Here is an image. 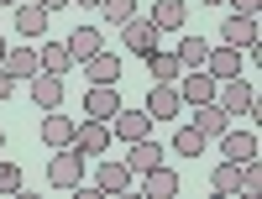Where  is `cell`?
<instances>
[{
    "label": "cell",
    "instance_id": "cell-1",
    "mask_svg": "<svg viewBox=\"0 0 262 199\" xmlns=\"http://www.w3.org/2000/svg\"><path fill=\"white\" fill-rule=\"evenodd\" d=\"M48 184L53 189H79L84 184V152L69 142V147H53V158H48Z\"/></svg>",
    "mask_w": 262,
    "mask_h": 199
},
{
    "label": "cell",
    "instance_id": "cell-2",
    "mask_svg": "<svg viewBox=\"0 0 262 199\" xmlns=\"http://www.w3.org/2000/svg\"><path fill=\"white\" fill-rule=\"evenodd\" d=\"M173 84H179V100H184V110H189V105L215 100V84H221V79H215V74H205V69H184Z\"/></svg>",
    "mask_w": 262,
    "mask_h": 199
},
{
    "label": "cell",
    "instance_id": "cell-3",
    "mask_svg": "<svg viewBox=\"0 0 262 199\" xmlns=\"http://www.w3.org/2000/svg\"><path fill=\"white\" fill-rule=\"evenodd\" d=\"M116 32H121V48L126 53H152V48H158V27H152V16H126Z\"/></svg>",
    "mask_w": 262,
    "mask_h": 199
},
{
    "label": "cell",
    "instance_id": "cell-4",
    "mask_svg": "<svg viewBox=\"0 0 262 199\" xmlns=\"http://www.w3.org/2000/svg\"><path fill=\"white\" fill-rule=\"evenodd\" d=\"M74 147L84 152V158H105V152H111V121H79L74 126Z\"/></svg>",
    "mask_w": 262,
    "mask_h": 199
},
{
    "label": "cell",
    "instance_id": "cell-5",
    "mask_svg": "<svg viewBox=\"0 0 262 199\" xmlns=\"http://www.w3.org/2000/svg\"><path fill=\"white\" fill-rule=\"evenodd\" d=\"M147 116L152 121H173V116H184V100H179V84H158L152 79V90H147Z\"/></svg>",
    "mask_w": 262,
    "mask_h": 199
},
{
    "label": "cell",
    "instance_id": "cell-6",
    "mask_svg": "<svg viewBox=\"0 0 262 199\" xmlns=\"http://www.w3.org/2000/svg\"><path fill=\"white\" fill-rule=\"evenodd\" d=\"M252 84L242 79V74H236V79H221V84H215V105H221L226 110V116H247V105H252Z\"/></svg>",
    "mask_w": 262,
    "mask_h": 199
},
{
    "label": "cell",
    "instance_id": "cell-7",
    "mask_svg": "<svg viewBox=\"0 0 262 199\" xmlns=\"http://www.w3.org/2000/svg\"><path fill=\"white\" fill-rule=\"evenodd\" d=\"M221 42L226 48H236V53H247L252 42H262V27H257V16H226V27H221Z\"/></svg>",
    "mask_w": 262,
    "mask_h": 199
},
{
    "label": "cell",
    "instance_id": "cell-8",
    "mask_svg": "<svg viewBox=\"0 0 262 199\" xmlns=\"http://www.w3.org/2000/svg\"><path fill=\"white\" fill-rule=\"evenodd\" d=\"M116 110H121V90H116V84H90V90H84V116L111 121Z\"/></svg>",
    "mask_w": 262,
    "mask_h": 199
},
{
    "label": "cell",
    "instance_id": "cell-9",
    "mask_svg": "<svg viewBox=\"0 0 262 199\" xmlns=\"http://www.w3.org/2000/svg\"><path fill=\"white\" fill-rule=\"evenodd\" d=\"M131 179H137V173L126 168V158H105L100 173H95V189H100V194H126Z\"/></svg>",
    "mask_w": 262,
    "mask_h": 199
},
{
    "label": "cell",
    "instance_id": "cell-10",
    "mask_svg": "<svg viewBox=\"0 0 262 199\" xmlns=\"http://www.w3.org/2000/svg\"><path fill=\"white\" fill-rule=\"evenodd\" d=\"M27 84H32V105H37V110H58V105H63V74H42V69H37Z\"/></svg>",
    "mask_w": 262,
    "mask_h": 199
},
{
    "label": "cell",
    "instance_id": "cell-11",
    "mask_svg": "<svg viewBox=\"0 0 262 199\" xmlns=\"http://www.w3.org/2000/svg\"><path fill=\"white\" fill-rule=\"evenodd\" d=\"M48 16H53V11H42L37 0H16V32L27 37V42H42V32H48Z\"/></svg>",
    "mask_w": 262,
    "mask_h": 199
},
{
    "label": "cell",
    "instance_id": "cell-12",
    "mask_svg": "<svg viewBox=\"0 0 262 199\" xmlns=\"http://www.w3.org/2000/svg\"><path fill=\"white\" fill-rule=\"evenodd\" d=\"M152 27L158 32H184V21H189V0H152Z\"/></svg>",
    "mask_w": 262,
    "mask_h": 199
},
{
    "label": "cell",
    "instance_id": "cell-13",
    "mask_svg": "<svg viewBox=\"0 0 262 199\" xmlns=\"http://www.w3.org/2000/svg\"><path fill=\"white\" fill-rule=\"evenodd\" d=\"M111 126H116V137L121 142H137V137H152V116H147V110H116V116H111Z\"/></svg>",
    "mask_w": 262,
    "mask_h": 199
},
{
    "label": "cell",
    "instance_id": "cell-14",
    "mask_svg": "<svg viewBox=\"0 0 262 199\" xmlns=\"http://www.w3.org/2000/svg\"><path fill=\"white\" fill-rule=\"evenodd\" d=\"M221 158H231V163H252V158H257V137H252V131L226 126V131H221Z\"/></svg>",
    "mask_w": 262,
    "mask_h": 199
},
{
    "label": "cell",
    "instance_id": "cell-15",
    "mask_svg": "<svg viewBox=\"0 0 262 199\" xmlns=\"http://www.w3.org/2000/svg\"><path fill=\"white\" fill-rule=\"evenodd\" d=\"M84 79L90 84H121V53H95V58H84Z\"/></svg>",
    "mask_w": 262,
    "mask_h": 199
},
{
    "label": "cell",
    "instance_id": "cell-16",
    "mask_svg": "<svg viewBox=\"0 0 262 199\" xmlns=\"http://www.w3.org/2000/svg\"><path fill=\"white\" fill-rule=\"evenodd\" d=\"M189 126H200L205 137H221V131L231 126V116H226L215 100H205V105H189Z\"/></svg>",
    "mask_w": 262,
    "mask_h": 199
},
{
    "label": "cell",
    "instance_id": "cell-17",
    "mask_svg": "<svg viewBox=\"0 0 262 199\" xmlns=\"http://www.w3.org/2000/svg\"><path fill=\"white\" fill-rule=\"evenodd\" d=\"M0 69H6L16 84L21 79H32L37 69H42V63H37V48H32V42H27V48H6V58H0Z\"/></svg>",
    "mask_w": 262,
    "mask_h": 199
},
{
    "label": "cell",
    "instance_id": "cell-18",
    "mask_svg": "<svg viewBox=\"0 0 262 199\" xmlns=\"http://www.w3.org/2000/svg\"><path fill=\"white\" fill-rule=\"evenodd\" d=\"M63 48H69L74 63H84V58H95V53L105 48V32H100V27H74V37L63 42Z\"/></svg>",
    "mask_w": 262,
    "mask_h": 199
},
{
    "label": "cell",
    "instance_id": "cell-19",
    "mask_svg": "<svg viewBox=\"0 0 262 199\" xmlns=\"http://www.w3.org/2000/svg\"><path fill=\"white\" fill-rule=\"evenodd\" d=\"M37 137L48 142V147H69V142H74V121L58 116V110H48V116H42V126H37Z\"/></svg>",
    "mask_w": 262,
    "mask_h": 199
},
{
    "label": "cell",
    "instance_id": "cell-20",
    "mask_svg": "<svg viewBox=\"0 0 262 199\" xmlns=\"http://www.w3.org/2000/svg\"><path fill=\"white\" fill-rule=\"evenodd\" d=\"M205 74H215V79H236V74H242V53H236V48H226V42H221V48H210Z\"/></svg>",
    "mask_w": 262,
    "mask_h": 199
},
{
    "label": "cell",
    "instance_id": "cell-21",
    "mask_svg": "<svg viewBox=\"0 0 262 199\" xmlns=\"http://www.w3.org/2000/svg\"><path fill=\"white\" fill-rule=\"evenodd\" d=\"M126 147H131V158H126L131 173H147V168H158V163H163V147L152 142V137H137V142H126Z\"/></svg>",
    "mask_w": 262,
    "mask_h": 199
},
{
    "label": "cell",
    "instance_id": "cell-22",
    "mask_svg": "<svg viewBox=\"0 0 262 199\" xmlns=\"http://www.w3.org/2000/svg\"><path fill=\"white\" fill-rule=\"evenodd\" d=\"M142 184H147V199H173V194H179V173L158 163V168L142 173Z\"/></svg>",
    "mask_w": 262,
    "mask_h": 199
},
{
    "label": "cell",
    "instance_id": "cell-23",
    "mask_svg": "<svg viewBox=\"0 0 262 199\" xmlns=\"http://www.w3.org/2000/svg\"><path fill=\"white\" fill-rule=\"evenodd\" d=\"M142 58H147V74L158 79V84H173V79L184 74V63H179V53H158V48H152V53H142Z\"/></svg>",
    "mask_w": 262,
    "mask_h": 199
},
{
    "label": "cell",
    "instance_id": "cell-24",
    "mask_svg": "<svg viewBox=\"0 0 262 199\" xmlns=\"http://www.w3.org/2000/svg\"><path fill=\"white\" fill-rule=\"evenodd\" d=\"M37 63H42V74H69L74 69V58L63 42H37Z\"/></svg>",
    "mask_w": 262,
    "mask_h": 199
},
{
    "label": "cell",
    "instance_id": "cell-25",
    "mask_svg": "<svg viewBox=\"0 0 262 199\" xmlns=\"http://www.w3.org/2000/svg\"><path fill=\"white\" fill-rule=\"evenodd\" d=\"M210 189H215V194H242V163L221 158V163H215V173H210Z\"/></svg>",
    "mask_w": 262,
    "mask_h": 199
},
{
    "label": "cell",
    "instance_id": "cell-26",
    "mask_svg": "<svg viewBox=\"0 0 262 199\" xmlns=\"http://www.w3.org/2000/svg\"><path fill=\"white\" fill-rule=\"evenodd\" d=\"M205 58H210V42L194 37V32H184L179 37V63H184V69H205Z\"/></svg>",
    "mask_w": 262,
    "mask_h": 199
},
{
    "label": "cell",
    "instance_id": "cell-27",
    "mask_svg": "<svg viewBox=\"0 0 262 199\" xmlns=\"http://www.w3.org/2000/svg\"><path fill=\"white\" fill-rule=\"evenodd\" d=\"M205 142L210 137H205L200 126H184L179 137H173V152H179V158H205Z\"/></svg>",
    "mask_w": 262,
    "mask_h": 199
},
{
    "label": "cell",
    "instance_id": "cell-28",
    "mask_svg": "<svg viewBox=\"0 0 262 199\" xmlns=\"http://www.w3.org/2000/svg\"><path fill=\"white\" fill-rule=\"evenodd\" d=\"M105 21H111V27H121V21L126 16H137V0H100V6H95Z\"/></svg>",
    "mask_w": 262,
    "mask_h": 199
},
{
    "label": "cell",
    "instance_id": "cell-29",
    "mask_svg": "<svg viewBox=\"0 0 262 199\" xmlns=\"http://www.w3.org/2000/svg\"><path fill=\"white\" fill-rule=\"evenodd\" d=\"M21 189H27L21 168H16V163H0V194H21Z\"/></svg>",
    "mask_w": 262,
    "mask_h": 199
},
{
    "label": "cell",
    "instance_id": "cell-30",
    "mask_svg": "<svg viewBox=\"0 0 262 199\" xmlns=\"http://www.w3.org/2000/svg\"><path fill=\"white\" fill-rule=\"evenodd\" d=\"M257 6H262V0H231V11H236V16H257Z\"/></svg>",
    "mask_w": 262,
    "mask_h": 199
},
{
    "label": "cell",
    "instance_id": "cell-31",
    "mask_svg": "<svg viewBox=\"0 0 262 199\" xmlns=\"http://www.w3.org/2000/svg\"><path fill=\"white\" fill-rule=\"evenodd\" d=\"M11 95H16V79H11L6 69H0V100H11Z\"/></svg>",
    "mask_w": 262,
    "mask_h": 199
},
{
    "label": "cell",
    "instance_id": "cell-32",
    "mask_svg": "<svg viewBox=\"0 0 262 199\" xmlns=\"http://www.w3.org/2000/svg\"><path fill=\"white\" fill-rule=\"evenodd\" d=\"M37 6H42V11H63V6H69V0H37Z\"/></svg>",
    "mask_w": 262,
    "mask_h": 199
},
{
    "label": "cell",
    "instance_id": "cell-33",
    "mask_svg": "<svg viewBox=\"0 0 262 199\" xmlns=\"http://www.w3.org/2000/svg\"><path fill=\"white\" fill-rule=\"evenodd\" d=\"M200 6H226V0H200Z\"/></svg>",
    "mask_w": 262,
    "mask_h": 199
},
{
    "label": "cell",
    "instance_id": "cell-34",
    "mask_svg": "<svg viewBox=\"0 0 262 199\" xmlns=\"http://www.w3.org/2000/svg\"><path fill=\"white\" fill-rule=\"evenodd\" d=\"M79 6H90V11H95V6H100V0H79Z\"/></svg>",
    "mask_w": 262,
    "mask_h": 199
},
{
    "label": "cell",
    "instance_id": "cell-35",
    "mask_svg": "<svg viewBox=\"0 0 262 199\" xmlns=\"http://www.w3.org/2000/svg\"><path fill=\"white\" fill-rule=\"evenodd\" d=\"M0 58H6V37H0Z\"/></svg>",
    "mask_w": 262,
    "mask_h": 199
},
{
    "label": "cell",
    "instance_id": "cell-36",
    "mask_svg": "<svg viewBox=\"0 0 262 199\" xmlns=\"http://www.w3.org/2000/svg\"><path fill=\"white\" fill-rule=\"evenodd\" d=\"M0 147H6V131H0Z\"/></svg>",
    "mask_w": 262,
    "mask_h": 199
},
{
    "label": "cell",
    "instance_id": "cell-37",
    "mask_svg": "<svg viewBox=\"0 0 262 199\" xmlns=\"http://www.w3.org/2000/svg\"><path fill=\"white\" fill-rule=\"evenodd\" d=\"M0 6H16V0H0Z\"/></svg>",
    "mask_w": 262,
    "mask_h": 199
}]
</instances>
